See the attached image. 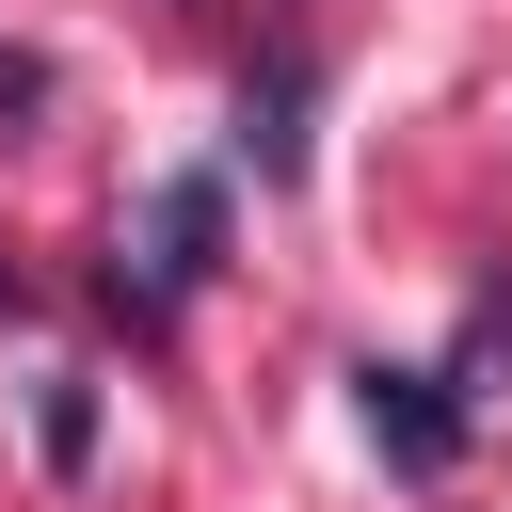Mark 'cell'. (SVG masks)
<instances>
[{
  "mask_svg": "<svg viewBox=\"0 0 512 512\" xmlns=\"http://www.w3.org/2000/svg\"><path fill=\"white\" fill-rule=\"evenodd\" d=\"M208 240H224V192H208V176H176V192H160V256H144V304H160V288H192V272H208Z\"/></svg>",
  "mask_w": 512,
  "mask_h": 512,
  "instance_id": "7a4b0ae2",
  "label": "cell"
},
{
  "mask_svg": "<svg viewBox=\"0 0 512 512\" xmlns=\"http://www.w3.org/2000/svg\"><path fill=\"white\" fill-rule=\"evenodd\" d=\"M352 416H368V448H384L400 480H448V464H464V384H448V368H384V352H368V368H352Z\"/></svg>",
  "mask_w": 512,
  "mask_h": 512,
  "instance_id": "6da1fadb",
  "label": "cell"
},
{
  "mask_svg": "<svg viewBox=\"0 0 512 512\" xmlns=\"http://www.w3.org/2000/svg\"><path fill=\"white\" fill-rule=\"evenodd\" d=\"M240 144H256V176H304V64L240 80Z\"/></svg>",
  "mask_w": 512,
  "mask_h": 512,
  "instance_id": "3957f363",
  "label": "cell"
},
{
  "mask_svg": "<svg viewBox=\"0 0 512 512\" xmlns=\"http://www.w3.org/2000/svg\"><path fill=\"white\" fill-rule=\"evenodd\" d=\"M32 112H48V64H32V48H0V144H16Z\"/></svg>",
  "mask_w": 512,
  "mask_h": 512,
  "instance_id": "5b68a950",
  "label": "cell"
},
{
  "mask_svg": "<svg viewBox=\"0 0 512 512\" xmlns=\"http://www.w3.org/2000/svg\"><path fill=\"white\" fill-rule=\"evenodd\" d=\"M32 448H48V464H96V384H48V400H32Z\"/></svg>",
  "mask_w": 512,
  "mask_h": 512,
  "instance_id": "277c9868",
  "label": "cell"
}]
</instances>
